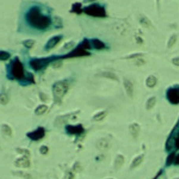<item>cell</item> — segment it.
Wrapping results in <instances>:
<instances>
[{"mask_svg": "<svg viewBox=\"0 0 179 179\" xmlns=\"http://www.w3.org/2000/svg\"><path fill=\"white\" fill-rule=\"evenodd\" d=\"M40 152H41V154H47L48 153V147L47 146H42L40 148Z\"/></svg>", "mask_w": 179, "mask_h": 179, "instance_id": "cell-37", "label": "cell"}, {"mask_svg": "<svg viewBox=\"0 0 179 179\" xmlns=\"http://www.w3.org/2000/svg\"><path fill=\"white\" fill-rule=\"evenodd\" d=\"M17 174H18V175H22V177L25 178V179H31V177H30L29 174H25V173H22V172H18Z\"/></svg>", "mask_w": 179, "mask_h": 179, "instance_id": "cell-39", "label": "cell"}, {"mask_svg": "<svg viewBox=\"0 0 179 179\" xmlns=\"http://www.w3.org/2000/svg\"><path fill=\"white\" fill-rule=\"evenodd\" d=\"M80 45H81L82 48H85V49H87V50H88L90 48H91V47H92V45H91V41H88L87 38H84V40H82V42L80 43Z\"/></svg>", "mask_w": 179, "mask_h": 179, "instance_id": "cell-29", "label": "cell"}, {"mask_svg": "<svg viewBox=\"0 0 179 179\" xmlns=\"http://www.w3.org/2000/svg\"><path fill=\"white\" fill-rule=\"evenodd\" d=\"M10 73H11V76L13 79H17V80H22V79L25 78V72H24L23 63L21 62V60L18 57H15L13 61L11 62Z\"/></svg>", "mask_w": 179, "mask_h": 179, "instance_id": "cell-2", "label": "cell"}, {"mask_svg": "<svg viewBox=\"0 0 179 179\" xmlns=\"http://www.w3.org/2000/svg\"><path fill=\"white\" fill-rule=\"evenodd\" d=\"M61 40H62V36H61V35L53 36V37H51V38L47 42V44H45V49H47V50H50V49L55 48V47L59 44V42H61Z\"/></svg>", "mask_w": 179, "mask_h": 179, "instance_id": "cell-11", "label": "cell"}, {"mask_svg": "<svg viewBox=\"0 0 179 179\" xmlns=\"http://www.w3.org/2000/svg\"><path fill=\"white\" fill-rule=\"evenodd\" d=\"M3 133H4V135H6V136H11V135H12V130H11L10 125L4 124V125H3Z\"/></svg>", "mask_w": 179, "mask_h": 179, "instance_id": "cell-30", "label": "cell"}, {"mask_svg": "<svg viewBox=\"0 0 179 179\" xmlns=\"http://www.w3.org/2000/svg\"><path fill=\"white\" fill-rule=\"evenodd\" d=\"M99 75L103 76V78H108V79H110V80H114V81H120L117 74L114 73L112 70H105V72H102Z\"/></svg>", "mask_w": 179, "mask_h": 179, "instance_id": "cell-15", "label": "cell"}, {"mask_svg": "<svg viewBox=\"0 0 179 179\" xmlns=\"http://www.w3.org/2000/svg\"><path fill=\"white\" fill-rule=\"evenodd\" d=\"M84 13H86L87 16H91V17H97V18H105L108 16L105 9L98 4H92V5L84 7Z\"/></svg>", "mask_w": 179, "mask_h": 179, "instance_id": "cell-3", "label": "cell"}, {"mask_svg": "<svg viewBox=\"0 0 179 179\" xmlns=\"http://www.w3.org/2000/svg\"><path fill=\"white\" fill-rule=\"evenodd\" d=\"M174 165H179V154H177L175 156H174Z\"/></svg>", "mask_w": 179, "mask_h": 179, "instance_id": "cell-41", "label": "cell"}, {"mask_svg": "<svg viewBox=\"0 0 179 179\" xmlns=\"http://www.w3.org/2000/svg\"><path fill=\"white\" fill-rule=\"evenodd\" d=\"M16 166H19V167H30V161L28 158H19L15 161Z\"/></svg>", "mask_w": 179, "mask_h": 179, "instance_id": "cell-17", "label": "cell"}, {"mask_svg": "<svg viewBox=\"0 0 179 179\" xmlns=\"http://www.w3.org/2000/svg\"><path fill=\"white\" fill-rule=\"evenodd\" d=\"M47 110H48V106H47V105H40V106L35 110V114H36L37 116H41V115L45 114Z\"/></svg>", "mask_w": 179, "mask_h": 179, "instance_id": "cell-24", "label": "cell"}, {"mask_svg": "<svg viewBox=\"0 0 179 179\" xmlns=\"http://www.w3.org/2000/svg\"><path fill=\"white\" fill-rule=\"evenodd\" d=\"M177 40H178V35L177 34H174V35H172L171 37H169V40H168V42H167V47L168 48H172L174 44H175V42H177Z\"/></svg>", "mask_w": 179, "mask_h": 179, "instance_id": "cell-25", "label": "cell"}, {"mask_svg": "<svg viewBox=\"0 0 179 179\" xmlns=\"http://www.w3.org/2000/svg\"><path fill=\"white\" fill-rule=\"evenodd\" d=\"M10 59V53L5 50H0V61H6Z\"/></svg>", "mask_w": 179, "mask_h": 179, "instance_id": "cell-26", "label": "cell"}, {"mask_svg": "<svg viewBox=\"0 0 179 179\" xmlns=\"http://www.w3.org/2000/svg\"><path fill=\"white\" fill-rule=\"evenodd\" d=\"M139 57H143V54H142V53L131 54V55H128V56H125L124 59H127V60H135V59H139Z\"/></svg>", "mask_w": 179, "mask_h": 179, "instance_id": "cell-33", "label": "cell"}, {"mask_svg": "<svg viewBox=\"0 0 179 179\" xmlns=\"http://www.w3.org/2000/svg\"><path fill=\"white\" fill-rule=\"evenodd\" d=\"M25 18L28 24L37 30H45L50 25V18L48 16L42 15L41 10L37 6L30 7L25 15Z\"/></svg>", "mask_w": 179, "mask_h": 179, "instance_id": "cell-1", "label": "cell"}, {"mask_svg": "<svg viewBox=\"0 0 179 179\" xmlns=\"http://www.w3.org/2000/svg\"><path fill=\"white\" fill-rule=\"evenodd\" d=\"M123 162H124V156L121 155V154H118V155L116 156V159H115V167H116V168L121 167V166L123 165Z\"/></svg>", "mask_w": 179, "mask_h": 179, "instance_id": "cell-23", "label": "cell"}, {"mask_svg": "<svg viewBox=\"0 0 179 179\" xmlns=\"http://www.w3.org/2000/svg\"><path fill=\"white\" fill-rule=\"evenodd\" d=\"M53 57H42V59H31L29 65L34 70H42L43 68H45L50 62H51Z\"/></svg>", "mask_w": 179, "mask_h": 179, "instance_id": "cell-5", "label": "cell"}, {"mask_svg": "<svg viewBox=\"0 0 179 179\" xmlns=\"http://www.w3.org/2000/svg\"><path fill=\"white\" fill-rule=\"evenodd\" d=\"M136 41H137V43H139V44H143V40H142V38L136 37Z\"/></svg>", "mask_w": 179, "mask_h": 179, "instance_id": "cell-43", "label": "cell"}, {"mask_svg": "<svg viewBox=\"0 0 179 179\" xmlns=\"http://www.w3.org/2000/svg\"><path fill=\"white\" fill-rule=\"evenodd\" d=\"M156 84H158V79H156L154 75H149V76H147V79H146V86H147V87L153 88V87H155V86H156Z\"/></svg>", "mask_w": 179, "mask_h": 179, "instance_id": "cell-16", "label": "cell"}, {"mask_svg": "<svg viewBox=\"0 0 179 179\" xmlns=\"http://www.w3.org/2000/svg\"><path fill=\"white\" fill-rule=\"evenodd\" d=\"M110 179H112V178H110Z\"/></svg>", "mask_w": 179, "mask_h": 179, "instance_id": "cell-45", "label": "cell"}, {"mask_svg": "<svg viewBox=\"0 0 179 179\" xmlns=\"http://www.w3.org/2000/svg\"><path fill=\"white\" fill-rule=\"evenodd\" d=\"M68 90V82L62 80V81H57L53 85V93H54V98L56 99L57 103L61 102L62 97L66 95Z\"/></svg>", "mask_w": 179, "mask_h": 179, "instance_id": "cell-4", "label": "cell"}, {"mask_svg": "<svg viewBox=\"0 0 179 179\" xmlns=\"http://www.w3.org/2000/svg\"><path fill=\"white\" fill-rule=\"evenodd\" d=\"M90 55V51H87V49L82 48L80 44L74 48L73 50H70L68 54L63 55V56H60L61 59H72V57H80V56H88Z\"/></svg>", "mask_w": 179, "mask_h": 179, "instance_id": "cell-6", "label": "cell"}, {"mask_svg": "<svg viewBox=\"0 0 179 179\" xmlns=\"http://www.w3.org/2000/svg\"><path fill=\"white\" fill-rule=\"evenodd\" d=\"M167 101L172 104H179V87L168 88L166 92Z\"/></svg>", "mask_w": 179, "mask_h": 179, "instance_id": "cell-7", "label": "cell"}, {"mask_svg": "<svg viewBox=\"0 0 179 179\" xmlns=\"http://www.w3.org/2000/svg\"><path fill=\"white\" fill-rule=\"evenodd\" d=\"M140 24H141L142 26H145V28H150V26H152V22H150L147 17H145V16H142V17L140 18Z\"/></svg>", "mask_w": 179, "mask_h": 179, "instance_id": "cell-21", "label": "cell"}, {"mask_svg": "<svg viewBox=\"0 0 179 179\" xmlns=\"http://www.w3.org/2000/svg\"><path fill=\"white\" fill-rule=\"evenodd\" d=\"M133 63H134L135 66H139V67H140V66H143V65L146 63V61H145L142 57H139V59H135V60L133 61Z\"/></svg>", "mask_w": 179, "mask_h": 179, "instance_id": "cell-34", "label": "cell"}, {"mask_svg": "<svg viewBox=\"0 0 179 179\" xmlns=\"http://www.w3.org/2000/svg\"><path fill=\"white\" fill-rule=\"evenodd\" d=\"M174 156H175V154H173V153H172V154H171V155L167 158V160H166V165H167V166H169V165L173 162V159H174Z\"/></svg>", "mask_w": 179, "mask_h": 179, "instance_id": "cell-36", "label": "cell"}, {"mask_svg": "<svg viewBox=\"0 0 179 179\" xmlns=\"http://www.w3.org/2000/svg\"><path fill=\"white\" fill-rule=\"evenodd\" d=\"M53 21H54V24H55L56 28H62V26H63V22H62V19H61L60 17L56 16V17H54Z\"/></svg>", "mask_w": 179, "mask_h": 179, "instance_id": "cell-31", "label": "cell"}, {"mask_svg": "<svg viewBox=\"0 0 179 179\" xmlns=\"http://www.w3.org/2000/svg\"><path fill=\"white\" fill-rule=\"evenodd\" d=\"M23 45L26 48V49H31L34 45H35V41L34 40H25L23 42Z\"/></svg>", "mask_w": 179, "mask_h": 179, "instance_id": "cell-28", "label": "cell"}, {"mask_svg": "<svg viewBox=\"0 0 179 179\" xmlns=\"http://www.w3.org/2000/svg\"><path fill=\"white\" fill-rule=\"evenodd\" d=\"M91 45H92L96 50H103V49H105V48H106L105 43H104L103 41L98 40V38H93V40H91Z\"/></svg>", "mask_w": 179, "mask_h": 179, "instance_id": "cell-13", "label": "cell"}, {"mask_svg": "<svg viewBox=\"0 0 179 179\" xmlns=\"http://www.w3.org/2000/svg\"><path fill=\"white\" fill-rule=\"evenodd\" d=\"M155 103H156V98H155V97H150V98H148V101H147V103H146V109H147V110L153 109V108H154V105H155Z\"/></svg>", "mask_w": 179, "mask_h": 179, "instance_id": "cell-22", "label": "cell"}, {"mask_svg": "<svg viewBox=\"0 0 179 179\" xmlns=\"http://www.w3.org/2000/svg\"><path fill=\"white\" fill-rule=\"evenodd\" d=\"M40 98H41V101H47V95H44V93H40Z\"/></svg>", "mask_w": 179, "mask_h": 179, "instance_id": "cell-42", "label": "cell"}, {"mask_svg": "<svg viewBox=\"0 0 179 179\" xmlns=\"http://www.w3.org/2000/svg\"><path fill=\"white\" fill-rule=\"evenodd\" d=\"M105 116H106V112H105V111H102V112H98L97 115H95L92 120H93V121H96V122H98V121H102Z\"/></svg>", "mask_w": 179, "mask_h": 179, "instance_id": "cell-27", "label": "cell"}, {"mask_svg": "<svg viewBox=\"0 0 179 179\" xmlns=\"http://www.w3.org/2000/svg\"><path fill=\"white\" fill-rule=\"evenodd\" d=\"M7 103H9V96L5 95V93H1V95H0V104L6 105Z\"/></svg>", "mask_w": 179, "mask_h": 179, "instance_id": "cell-32", "label": "cell"}, {"mask_svg": "<svg viewBox=\"0 0 179 179\" xmlns=\"http://www.w3.org/2000/svg\"><path fill=\"white\" fill-rule=\"evenodd\" d=\"M72 12H74V13H76V15L82 13V12H84V9H82L81 4H80V3H74V4H73V7H72Z\"/></svg>", "mask_w": 179, "mask_h": 179, "instance_id": "cell-19", "label": "cell"}, {"mask_svg": "<svg viewBox=\"0 0 179 179\" xmlns=\"http://www.w3.org/2000/svg\"><path fill=\"white\" fill-rule=\"evenodd\" d=\"M142 161H143V155L141 154V155H137L133 161H131V168H136L137 166H140L141 164H142Z\"/></svg>", "mask_w": 179, "mask_h": 179, "instance_id": "cell-18", "label": "cell"}, {"mask_svg": "<svg viewBox=\"0 0 179 179\" xmlns=\"http://www.w3.org/2000/svg\"><path fill=\"white\" fill-rule=\"evenodd\" d=\"M66 131L69 135H79V134H81L84 131V127L81 124H78V125H67L66 127Z\"/></svg>", "mask_w": 179, "mask_h": 179, "instance_id": "cell-9", "label": "cell"}, {"mask_svg": "<svg viewBox=\"0 0 179 179\" xmlns=\"http://www.w3.org/2000/svg\"><path fill=\"white\" fill-rule=\"evenodd\" d=\"M172 63H173L174 66H178V67H179V56L173 57V59H172Z\"/></svg>", "mask_w": 179, "mask_h": 179, "instance_id": "cell-38", "label": "cell"}, {"mask_svg": "<svg viewBox=\"0 0 179 179\" xmlns=\"http://www.w3.org/2000/svg\"><path fill=\"white\" fill-rule=\"evenodd\" d=\"M140 130H141V128H140V125H139L137 123H133V124L129 125V131H130V134H131V136H133L134 139H137V137H139Z\"/></svg>", "mask_w": 179, "mask_h": 179, "instance_id": "cell-14", "label": "cell"}, {"mask_svg": "<svg viewBox=\"0 0 179 179\" xmlns=\"http://www.w3.org/2000/svg\"><path fill=\"white\" fill-rule=\"evenodd\" d=\"M44 135H45V130H44V128H42V127H38L36 130L30 131V133L26 134V136H28L30 140H32V141H40L41 139L44 137Z\"/></svg>", "mask_w": 179, "mask_h": 179, "instance_id": "cell-8", "label": "cell"}, {"mask_svg": "<svg viewBox=\"0 0 179 179\" xmlns=\"http://www.w3.org/2000/svg\"><path fill=\"white\" fill-rule=\"evenodd\" d=\"M175 179H179V178H175Z\"/></svg>", "mask_w": 179, "mask_h": 179, "instance_id": "cell-44", "label": "cell"}, {"mask_svg": "<svg viewBox=\"0 0 179 179\" xmlns=\"http://www.w3.org/2000/svg\"><path fill=\"white\" fill-rule=\"evenodd\" d=\"M110 145H111V140L109 137H102L96 143V146H97L98 149H108L110 147Z\"/></svg>", "mask_w": 179, "mask_h": 179, "instance_id": "cell-12", "label": "cell"}, {"mask_svg": "<svg viewBox=\"0 0 179 179\" xmlns=\"http://www.w3.org/2000/svg\"><path fill=\"white\" fill-rule=\"evenodd\" d=\"M17 153H21V154H24L26 158H29L30 156V152L28 150V149H22V148H18L17 149Z\"/></svg>", "mask_w": 179, "mask_h": 179, "instance_id": "cell-35", "label": "cell"}, {"mask_svg": "<svg viewBox=\"0 0 179 179\" xmlns=\"http://www.w3.org/2000/svg\"><path fill=\"white\" fill-rule=\"evenodd\" d=\"M123 86H124V90H125V93L129 98H131L134 96V85L130 80H128L127 78L123 79Z\"/></svg>", "mask_w": 179, "mask_h": 179, "instance_id": "cell-10", "label": "cell"}, {"mask_svg": "<svg viewBox=\"0 0 179 179\" xmlns=\"http://www.w3.org/2000/svg\"><path fill=\"white\" fill-rule=\"evenodd\" d=\"M74 47H75V42L74 41H69V42H67L63 47H62V51H70V50H73L74 49Z\"/></svg>", "mask_w": 179, "mask_h": 179, "instance_id": "cell-20", "label": "cell"}, {"mask_svg": "<svg viewBox=\"0 0 179 179\" xmlns=\"http://www.w3.org/2000/svg\"><path fill=\"white\" fill-rule=\"evenodd\" d=\"M174 146H175V148H177V149H179V134H178V135H177V137H175Z\"/></svg>", "mask_w": 179, "mask_h": 179, "instance_id": "cell-40", "label": "cell"}]
</instances>
